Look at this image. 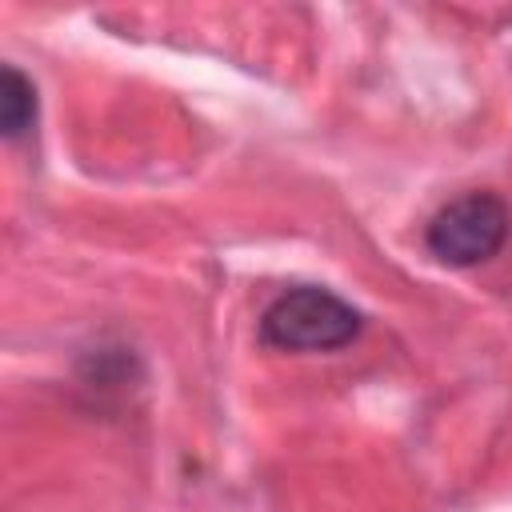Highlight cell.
Wrapping results in <instances>:
<instances>
[{
    "label": "cell",
    "mask_w": 512,
    "mask_h": 512,
    "mask_svg": "<svg viewBox=\"0 0 512 512\" xmlns=\"http://www.w3.org/2000/svg\"><path fill=\"white\" fill-rule=\"evenodd\" d=\"M364 328L360 308L320 284H292L260 312V344L280 352H340Z\"/></svg>",
    "instance_id": "cell-1"
},
{
    "label": "cell",
    "mask_w": 512,
    "mask_h": 512,
    "mask_svg": "<svg viewBox=\"0 0 512 512\" xmlns=\"http://www.w3.org/2000/svg\"><path fill=\"white\" fill-rule=\"evenodd\" d=\"M32 124H36V84L16 64H4L0 68V132L4 140H20L32 132Z\"/></svg>",
    "instance_id": "cell-3"
},
{
    "label": "cell",
    "mask_w": 512,
    "mask_h": 512,
    "mask_svg": "<svg viewBox=\"0 0 512 512\" xmlns=\"http://www.w3.org/2000/svg\"><path fill=\"white\" fill-rule=\"evenodd\" d=\"M512 216L496 192H460L424 224V248L448 268L488 264L508 240Z\"/></svg>",
    "instance_id": "cell-2"
}]
</instances>
